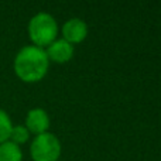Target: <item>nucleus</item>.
Returning a JSON list of instances; mask_svg holds the SVG:
<instances>
[{"label": "nucleus", "mask_w": 161, "mask_h": 161, "mask_svg": "<svg viewBox=\"0 0 161 161\" xmlns=\"http://www.w3.org/2000/svg\"><path fill=\"white\" fill-rule=\"evenodd\" d=\"M48 69V57L44 50L28 45L19 51L14 59V71L24 82H37L42 79Z\"/></svg>", "instance_id": "f257e3e1"}, {"label": "nucleus", "mask_w": 161, "mask_h": 161, "mask_svg": "<svg viewBox=\"0 0 161 161\" xmlns=\"http://www.w3.org/2000/svg\"><path fill=\"white\" fill-rule=\"evenodd\" d=\"M57 33H58L57 21L48 13L36 14L28 23L30 38L34 44L38 45V48H41L42 45H50L55 40Z\"/></svg>", "instance_id": "f03ea898"}, {"label": "nucleus", "mask_w": 161, "mask_h": 161, "mask_svg": "<svg viewBox=\"0 0 161 161\" xmlns=\"http://www.w3.org/2000/svg\"><path fill=\"white\" fill-rule=\"evenodd\" d=\"M30 151L34 161H57L61 154V143L53 133H42L33 140Z\"/></svg>", "instance_id": "7ed1b4c3"}, {"label": "nucleus", "mask_w": 161, "mask_h": 161, "mask_svg": "<svg viewBox=\"0 0 161 161\" xmlns=\"http://www.w3.org/2000/svg\"><path fill=\"white\" fill-rule=\"evenodd\" d=\"M50 127V117L47 112L42 109H31L25 117V129L34 134L47 133V129Z\"/></svg>", "instance_id": "20e7f679"}, {"label": "nucleus", "mask_w": 161, "mask_h": 161, "mask_svg": "<svg viewBox=\"0 0 161 161\" xmlns=\"http://www.w3.org/2000/svg\"><path fill=\"white\" fill-rule=\"evenodd\" d=\"M62 34H64V40L69 44L80 42L88 34V27L80 19H71L62 27Z\"/></svg>", "instance_id": "39448f33"}, {"label": "nucleus", "mask_w": 161, "mask_h": 161, "mask_svg": "<svg viewBox=\"0 0 161 161\" xmlns=\"http://www.w3.org/2000/svg\"><path fill=\"white\" fill-rule=\"evenodd\" d=\"M45 54H47L48 59L51 58L55 62H67L72 58L74 47L72 44H69L65 40H57V41H53L48 45Z\"/></svg>", "instance_id": "423d86ee"}, {"label": "nucleus", "mask_w": 161, "mask_h": 161, "mask_svg": "<svg viewBox=\"0 0 161 161\" xmlns=\"http://www.w3.org/2000/svg\"><path fill=\"white\" fill-rule=\"evenodd\" d=\"M21 150L17 144L8 140L0 144V161H21Z\"/></svg>", "instance_id": "0eeeda50"}, {"label": "nucleus", "mask_w": 161, "mask_h": 161, "mask_svg": "<svg viewBox=\"0 0 161 161\" xmlns=\"http://www.w3.org/2000/svg\"><path fill=\"white\" fill-rule=\"evenodd\" d=\"M11 120L10 117L7 116L4 110L0 109V144L8 140V136H10V131H11Z\"/></svg>", "instance_id": "6e6552de"}, {"label": "nucleus", "mask_w": 161, "mask_h": 161, "mask_svg": "<svg viewBox=\"0 0 161 161\" xmlns=\"http://www.w3.org/2000/svg\"><path fill=\"white\" fill-rule=\"evenodd\" d=\"M11 143L14 144H21V143H25L28 140V130L24 127V126H14L11 127L10 136H8Z\"/></svg>", "instance_id": "1a4fd4ad"}]
</instances>
